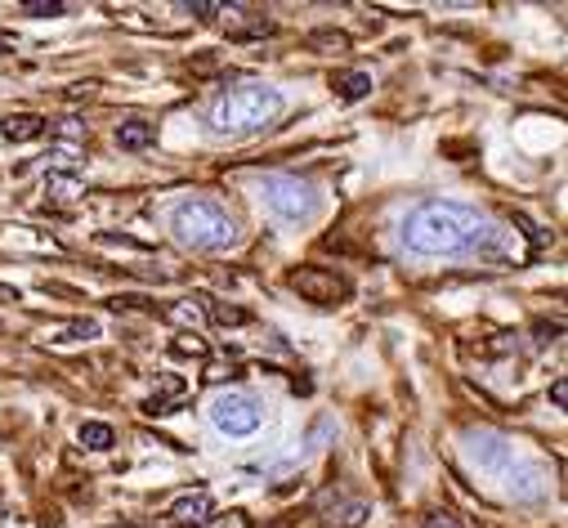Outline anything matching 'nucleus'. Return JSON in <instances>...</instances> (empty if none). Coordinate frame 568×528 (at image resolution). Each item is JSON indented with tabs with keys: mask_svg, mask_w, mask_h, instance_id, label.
Wrapping results in <instances>:
<instances>
[{
	"mask_svg": "<svg viewBox=\"0 0 568 528\" xmlns=\"http://www.w3.org/2000/svg\"><path fill=\"white\" fill-rule=\"evenodd\" d=\"M488 224L475 206L462 202H420L403 220V246L416 255H462L484 246Z\"/></svg>",
	"mask_w": 568,
	"mask_h": 528,
	"instance_id": "1",
	"label": "nucleus"
},
{
	"mask_svg": "<svg viewBox=\"0 0 568 528\" xmlns=\"http://www.w3.org/2000/svg\"><path fill=\"white\" fill-rule=\"evenodd\" d=\"M277 112H282V94L273 85L246 81L211 103V130L215 135H255V130L273 125Z\"/></svg>",
	"mask_w": 568,
	"mask_h": 528,
	"instance_id": "2",
	"label": "nucleus"
},
{
	"mask_svg": "<svg viewBox=\"0 0 568 528\" xmlns=\"http://www.w3.org/2000/svg\"><path fill=\"white\" fill-rule=\"evenodd\" d=\"M171 229H175V242L193 251H224L237 242V220L220 202H206V197L180 202L171 215Z\"/></svg>",
	"mask_w": 568,
	"mask_h": 528,
	"instance_id": "3",
	"label": "nucleus"
},
{
	"mask_svg": "<svg viewBox=\"0 0 568 528\" xmlns=\"http://www.w3.org/2000/svg\"><path fill=\"white\" fill-rule=\"evenodd\" d=\"M260 193H264L268 211H273L277 220H287V224H305V220H314V211H318V193H314V184H305L301 175H277V171H268V175L260 180Z\"/></svg>",
	"mask_w": 568,
	"mask_h": 528,
	"instance_id": "4",
	"label": "nucleus"
},
{
	"mask_svg": "<svg viewBox=\"0 0 568 528\" xmlns=\"http://www.w3.org/2000/svg\"><path fill=\"white\" fill-rule=\"evenodd\" d=\"M211 422H215L224 435H251V430H260L264 413H260V404L251 399V394L224 389V394H215V399H211Z\"/></svg>",
	"mask_w": 568,
	"mask_h": 528,
	"instance_id": "5",
	"label": "nucleus"
},
{
	"mask_svg": "<svg viewBox=\"0 0 568 528\" xmlns=\"http://www.w3.org/2000/svg\"><path fill=\"white\" fill-rule=\"evenodd\" d=\"M292 287H296L305 301H314V305H336V301L349 296V283L336 278V274H327V270H318V264H310V270H296V274H292Z\"/></svg>",
	"mask_w": 568,
	"mask_h": 528,
	"instance_id": "6",
	"label": "nucleus"
},
{
	"mask_svg": "<svg viewBox=\"0 0 568 528\" xmlns=\"http://www.w3.org/2000/svg\"><path fill=\"white\" fill-rule=\"evenodd\" d=\"M323 510H327V519H332L336 528H358V524L372 515V506H367L363 497H345V493H327V497H323Z\"/></svg>",
	"mask_w": 568,
	"mask_h": 528,
	"instance_id": "7",
	"label": "nucleus"
},
{
	"mask_svg": "<svg viewBox=\"0 0 568 528\" xmlns=\"http://www.w3.org/2000/svg\"><path fill=\"white\" fill-rule=\"evenodd\" d=\"M510 493L519 501H541L550 493V475L541 466H519V470H510Z\"/></svg>",
	"mask_w": 568,
	"mask_h": 528,
	"instance_id": "8",
	"label": "nucleus"
},
{
	"mask_svg": "<svg viewBox=\"0 0 568 528\" xmlns=\"http://www.w3.org/2000/svg\"><path fill=\"white\" fill-rule=\"evenodd\" d=\"M466 439H470V453L479 457V466H501L510 457V444L501 435H493V430H470Z\"/></svg>",
	"mask_w": 568,
	"mask_h": 528,
	"instance_id": "9",
	"label": "nucleus"
},
{
	"mask_svg": "<svg viewBox=\"0 0 568 528\" xmlns=\"http://www.w3.org/2000/svg\"><path fill=\"white\" fill-rule=\"evenodd\" d=\"M211 510H215L211 493H184L166 515H171L175 524H202V519H211Z\"/></svg>",
	"mask_w": 568,
	"mask_h": 528,
	"instance_id": "10",
	"label": "nucleus"
},
{
	"mask_svg": "<svg viewBox=\"0 0 568 528\" xmlns=\"http://www.w3.org/2000/svg\"><path fill=\"white\" fill-rule=\"evenodd\" d=\"M6 140L10 144H28V140H41L45 135V116H37V112H19V116H6Z\"/></svg>",
	"mask_w": 568,
	"mask_h": 528,
	"instance_id": "11",
	"label": "nucleus"
},
{
	"mask_svg": "<svg viewBox=\"0 0 568 528\" xmlns=\"http://www.w3.org/2000/svg\"><path fill=\"white\" fill-rule=\"evenodd\" d=\"M153 140H158V125H153V121H121V125H116V144H121L125 153L149 149Z\"/></svg>",
	"mask_w": 568,
	"mask_h": 528,
	"instance_id": "12",
	"label": "nucleus"
},
{
	"mask_svg": "<svg viewBox=\"0 0 568 528\" xmlns=\"http://www.w3.org/2000/svg\"><path fill=\"white\" fill-rule=\"evenodd\" d=\"M77 439L90 448V453H108L112 444H116V435H112V426H103V422H85L81 430H77Z\"/></svg>",
	"mask_w": 568,
	"mask_h": 528,
	"instance_id": "13",
	"label": "nucleus"
},
{
	"mask_svg": "<svg viewBox=\"0 0 568 528\" xmlns=\"http://www.w3.org/2000/svg\"><path fill=\"white\" fill-rule=\"evenodd\" d=\"M336 90L345 99H363V94H372V72H345V77H336Z\"/></svg>",
	"mask_w": 568,
	"mask_h": 528,
	"instance_id": "14",
	"label": "nucleus"
},
{
	"mask_svg": "<svg viewBox=\"0 0 568 528\" xmlns=\"http://www.w3.org/2000/svg\"><path fill=\"white\" fill-rule=\"evenodd\" d=\"M45 193H50L54 202H72V197L81 193V184L68 180V175H50V180H45Z\"/></svg>",
	"mask_w": 568,
	"mask_h": 528,
	"instance_id": "15",
	"label": "nucleus"
},
{
	"mask_svg": "<svg viewBox=\"0 0 568 528\" xmlns=\"http://www.w3.org/2000/svg\"><path fill=\"white\" fill-rule=\"evenodd\" d=\"M420 528H466V524H462L453 510H430V515L420 519Z\"/></svg>",
	"mask_w": 568,
	"mask_h": 528,
	"instance_id": "16",
	"label": "nucleus"
},
{
	"mask_svg": "<svg viewBox=\"0 0 568 528\" xmlns=\"http://www.w3.org/2000/svg\"><path fill=\"white\" fill-rule=\"evenodd\" d=\"M215 318H220V323H246V309H233V305H215Z\"/></svg>",
	"mask_w": 568,
	"mask_h": 528,
	"instance_id": "17",
	"label": "nucleus"
},
{
	"mask_svg": "<svg viewBox=\"0 0 568 528\" xmlns=\"http://www.w3.org/2000/svg\"><path fill=\"white\" fill-rule=\"evenodd\" d=\"M68 336H72V341H81V336L90 341V336H99V323H72V327H68Z\"/></svg>",
	"mask_w": 568,
	"mask_h": 528,
	"instance_id": "18",
	"label": "nucleus"
},
{
	"mask_svg": "<svg viewBox=\"0 0 568 528\" xmlns=\"http://www.w3.org/2000/svg\"><path fill=\"white\" fill-rule=\"evenodd\" d=\"M28 14H37V19H50V14H63V6H28Z\"/></svg>",
	"mask_w": 568,
	"mask_h": 528,
	"instance_id": "19",
	"label": "nucleus"
},
{
	"mask_svg": "<svg viewBox=\"0 0 568 528\" xmlns=\"http://www.w3.org/2000/svg\"><path fill=\"white\" fill-rule=\"evenodd\" d=\"M314 45H336V50H345V37H332V32H323V37H314Z\"/></svg>",
	"mask_w": 568,
	"mask_h": 528,
	"instance_id": "20",
	"label": "nucleus"
},
{
	"mask_svg": "<svg viewBox=\"0 0 568 528\" xmlns=\"http://www.w3.org/2000/svg\"><path fill=\"white\" fill-rule=\"evenodd\" d=\"M215 10L220 6H189V14H197V19H215Z\"/></svg>",
	"mask_w": 568,
	"mask_h": 528,
	"instance_id": "21",
	"label": "nucleus"
},
{
	"mask_svg": "<svg viewBox=\"0 0 568 528\" xmlns=\"http://www.w3.org/2000/svg\"><path fill=\"white\" fill-rule=\"evenodd\" d=\"M550 399H555V404H564V399H568V385H564V380H555V389H550Z\"/></svg>",
	"mask_w": 568,
	"mask_h": 528,
	"instance_id": "22",
	"label": "nucleus"
}]
</instances>
